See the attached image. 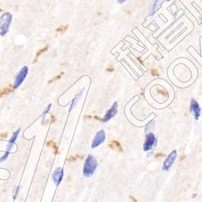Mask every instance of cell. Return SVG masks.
Returning a JSON list of instances; mask_svg holds the SVG:
<instances>
[{
  "label": "cell",
  "mask_w": 202,
  "mask_h": 202,
  "mask_svg": "<svg viewBox=\"0 0 202 202\" xmlns=\"http://www.w3.org/2000/svg\"><path fill=\"white\" fill-rule=\"evenodd\" d=\"M98 165V161L95 157L92 154H89L87 158L84 168H83V175L85 177H92Z\"/></svg>",
  "instance_id": "6da1fadb"
},
{
  "label": "cell",
  "mask_w": 202,
  "mask_h": 202,
  "mask_svg": "<svg viewBox=\"0 0 202 202\" xmlns=\"http://www.w3.org/2000/svg\"><path fill=\"white\" fill-rule=\"evenodd\" d=\"M12 21V15L6 12L0 16V35L5 36L9 31L11 22Z\"/></svg>",
  "instance_id": "7a4b0ae2"
},
{
  "label": "cell",
  "mask_w": 202,
  "mask_h": 202,
  "mask_svg": "<svg viewBox=\"0 0 202 202\" xmlns=\"http://www.w3.org/2000/svg\"><path fill=\"white\" fill-rule=\"evenodd\" d=\"M28 72L29 68L27 66H24L23 68H22V69L19 72L15 78L13 84V88H17L21 85V84L25 80L28 74Z\"/></svg>",
  "instance_id": "3957f363"
},
{
  "label": "cell",
  "mask_w": 202,
  "mask_h": 202,
  "mask_svg": "<svg viewBox=\"0 0 202 202\" xmlns=\"http://www.w3.org/2000/svg\"><path fill=\"white\" fill-rule=\"evenodd\" d=\"M177 151L173 150L167 157V158L164 162L162 166V169L165 171H168L174 164L176 158H177Z\"/></svg>",
  "instance_id": "277c9868"
},
{
  "label": "cell",
  "mask_w": 202,
  "mask_h": 202,
  "mask_svg": "<svg viewBox=\"0 0 202 202\" xmlns=\"http://www.w3.org/2000/svg\"><path fill=\"white\" fill-rule=\"evenodd\" d=\"M105 132L104 129H101L99 131L93 140L92 143V148H95L102 144L105 140Z\"/></svg>",
  "instance_id": "5b68a950"
},
{
  "label": "cell",
  "mask_w": 202,
  "mask_h": 202,
  "mask_svg": "<svg viewBox=\"0 0 202 202\" xmlns=\"http://www.w3.org/2000/svg\"><path fill=\"white\" fill-rule=\"evenodd\" d=\"M118 102H115L113 106L107 111L105 115L104 116L103 119H101L102 122H107L109 121L111 118H113L118 113Z\"/></svg>",
  "instance_id": "8992f818"
},
{
  "label": "cell",
  "mask_w": 202,
  "mask_h": 202,
  "mask_svg": "<svg viewBox=\"0 0 202 202\" xmlns=\"http://www.w3.org/2000/svg\"><path fill=\"white\" fill-rule=\"evenodd\" d=\"M64 177V169L61 167L57 168L52 174V180L56 185H59Z\"/></svg>",
  "instance_id": "52a82bcc"
},
{
  "label": "cell",
  "mask_w": 202,
  "mask_h": 202,
  "mask_svg": "<svg viewBox=\"0 0 202 202\" xmlns=\"http://www.w3.org/2000/svg\"><path fill=\"white\" fill-rule=\"evenodd\" d=\"M155 141V138L154 134L152 132H149L148 134L146 136L145 142L144 144V150L145 151H148L151 149L152 147H153L154 142Z\"/></svg>",
  "instance_id": "ba28073f"
},
{
  "label": "cell",
  "mask_w": 202,
  "mask_h": 202,
  "mask_svg": "<svg viewBox=\"0 0 202 202\" xmlns=\"http://www.w3.org/2000/svg\"><path fill=\"white\" fill-rule=\"evenodd\" d=\"M191 111L194 113V116L195 120H198L200 116V108L199 104L195 99H192L191 101Z\"/></svg>",
  "instance_id": "9c48e42d"
},
{
  "label": "cell",
  "mask_w": 202,
  "mask_h": 202,
  "mask_svg": "<svg viewBox=\"0 0 202 202\" xmlns=\"http://www.w3.org/2000/svg\"><path fill=\"white\" fill-rule=\"evenodd\" d=\"M20 131H21V129L19 128V129H17L15 132H14L12 137L11 138L10 140L9 141V142L8 143L7 147V151L6 152H7L8 153H10V152L11 149H12V148L13 147V145H14V144H15V141H16V139H17V138H18V136L19 135V133Z\"/></svg>",
  "instance_id": "30bf717a"
},
{
  "label": "cell",
  "mask_w": 202,
  "mask_h": 202,
  "mask_svg": "<svg viewBox=\"0 0 202 202\" xmlns=\"http://www.w3.org/2000/svg\"><path fill=\"white\" fill-rule=\"evenodd\" d=\"M109 146H110V148H111L113 149L117 150V151H119L120 152H122L123 151L121 144L117 141H112L109 144Z\"/></svg>",
  "instance_id": "8fae6325"
},
{
  "label": "cell",
  "mask_w": 202,
  "mask_h": 202,
  "mask_svg": "<svg viewBox=\"0 0 202 202\" xmlns=\"http://www.w3.org/2000/svg\"><path fill=\"white\" fill-rule=\"evenodd\" d=\"M162 2V0H154L152 4L151 12H150V13L152 15L154 14L157 10H158V9L160 7Z\"/></svg>",
  "instance_id": "7c38bea8"
},
{
  "label": "cell",
  "mask_w": 202,
  "mask_h": 202,
  "mask_svg": "<svg viewBox=\"0 0 202 202\" xmlns=\"http://www.w3.org/2000/svg\"><path fill=\"white\" fill-rule=\"evenodd\" d=\"M84 91V88H83V89L82 90H81L78 95H76L75 96V98L73 99V101H72V105H71V107H70V111H72V110H73V109L75 107V106L76 105V104H77V103H78V102L79 98H80L81 96H82V95Z\"/></svg>",
  "instance_id": "4fadbf2b"
},
{
  "label": "cell",
  "mask_w": 202,
  "mask_h": 202,
  "mask_svg": "<svg viewBox=\"0 0 202 202\" xmlns=\"http://www.w3.org/2000/svg\"><path fill=\"white\" fill-rule=\"evenodd\" d=\"M13 91V88H12L10 87L3 88L2 90H0V98H1L3 96H6V95H7L10 94Z\"/></svg>",
  "instance_id": "5bb4252c"
},
{
  "label": "cell",
  "mask_w": 202,
  "mask_h": 202,
  "mask_svg": "<svg viewBox=\"0 0 202 202\" xmlns=\"http://www.w3.org/2000/svg\"><path fill=\"white\" fill-rule=\"evenodd\" d=\"M48 47H49V46H46V47H44L41 49L39 50H38V51L37 52L36 55V58H35V61H36V60H37L38 56H39L41 54H42L43 53H44L45 52H46V51L47 50Z\"/></svg>",
  "instance_id": "9a60e30c"
},
{
  "label": "cell",
  "mask_w": 202,
  "mask_h": 202,
  "mask_svg": "<svg viewBox=\"0 0 202 202\" xmlns=\"http://www.w3.org/2000/svg\"><path fill=\"white\" fill-rule=\"evenodd\" d=\"M47 144L48 146H51L52 148L54 149V153L55 154H56L58 152V148L56 146V145L52 141H49L48 142H47Z\"/></svg>",
  "instance_id": "2e32d148"
},
{
  "label": "cell",
  "mask_w": 202,
  "mask_h": 202,
  "mask_svg": "<svg viewBox=\"0 0 202 202\" xmlns=\"http://www.w3.org/2000/svg\"><path fill=\"white\" fill-rule=\"evenodd\" d=\"M67 28H68V26H67V25L60 26L56 29V31L58 33H64L67 30Z\"/></svg>",
  "instance_id": "e0dca14e"
},
{
  "label": "cell",
  "mask_w": 202,
  "mask_h": 202,
  "mask_svg": "<svg viewBox=\"0 0 202 202\" xmlns=\"http://www.w3.org/2000/svg\"><path fill=\"white\" fill-rule=\"evenodd\" d=\"M51 106H52V104H50L47 106V107L46 108V110H44V111L43 112V114H42V118H45V117H46V115L49 113V110H50V108H51Z\"/></svg>",
  "instance_id": "ac0fdd59"
},
{
  "label": "cell",
  "mask_w": 202,
  "mask_h": 202,
  "mask_svg": "<svg viewBox=\"0 0 202 202\" xmlns=\"http://www.w3.org/2000/svg\"><path fill=\"white\" fill-rule=\"evenodd\" d=\"M158 92H159V93L162 95L164 96H168V93L163 88H158Z\"/></svg>",
  "instance_id": "d6986e66"
},
{
  "label": "cell",
  "mask_w": 202,
  "mask_h": 202,
  "mask_svg": "<svg viewBox=\"0 0 202 202\" xmlns=\"http://www.w3.org/2000/svg\"><path fill=\"white\" fill-rule=\"evenodd\" d=\"M151 73V75L154 76H159V73H158V71H157L156 69H152Z\"/></svg>",
  "instance_id": "ffe728a7"
},
{
  "label": "cell",
  "mask_w": 202,
  "mask_h": 202,
  "mask_svg": "<svg viewBox=\"0 0 202 202\" xmlns=\"http://www.w3.org/2000/svg\"><path fill=\"white\" fill-rule=\"evenodd\" d=\"M19 189V187L18 186L16 188H15V189L13 191V198H16L18 194V191Z\"/></svg>",
  "instance_id": "44dd1931"
},
{
  "label": "cell",
  "mask_w": 202,
  "mask_h": 202,
  "mask_svg": "<svg viewBox=\"0 0 202 202\" xmlns=\"http://www.w3.org/2000/svg\"><path fill=\"white\" fill-rule=\"evenodd\" d=\"M114 70H115L114 68L111 65V66L110 65L109 67H108L106 69V71L108 72H113Z\"/></svg>",
  "instance_id": "7402d4cb"
},
{
  "label": "cell",
  "mask_w": 202,
  "mask_h": 202,
  "mask_svg": "<svg viewBox=\"0 0 202 202\" xmlns=\"http://www.w3.org/2000/svg\"><path fill=\"white\" fill-rule=\"evenodd\" d=\"M61 78V76L60 75H58V76H56L55 78H54L53 79H52V80H50V81H49V83H51V82H53V81H56V79H59Z\"/></svg>",
  "instance_id": "603a6c76"
},
{
  "label": "cell",
  "mask_w": 202,
  "mask_h": 202,
  "mask_svg": "<svg viewBox=\"0 0 202 202\" xmlns=\"http://www.w3.org/2000/svg\"><path fill=\"white\" fill-rule=\"evenodd\" d=\"M129 198H130V199H131L133 202H138L137 200L135 198V197H134L133 196L130 195V196H129Z\"/></svg>",
  "instance_id": "cb8c5ba5"
},
{
  "label": "cell",
  "mask_w": 202,
  "mask_h": 202,
  "mask_svg": "<svg viewBox=\"0 0 202 202\" xmlns=\"http://www.w3.org/2000/svg\"><path fill=\"white\" fill-rule=\"evenodd\" d=\"M164 155H165V154H164L158 153V154H155V158H159V157H163V156H164Z\"/></svg>",
  "instance_id": "d4e9b609"
},
{
  "label": "cell",
  "mask_w": 202,
  "mask_h": 202,
  "mask_svg": "<svg viewBox=\"0 0 202 202\" xmlns=\"http://www.w3.org/2000/svg\"><path fill=\"white\" fill-rule=\"evenodd\" d=\"M126 1H127V0H118V3L119 4H123L124 2H125Z\"/></svg>",
  "instance_id": "484cf974"
},
{
  "label": "cell",
  "mask_w": 202,
  "mask_h": 202,
  "mask_svg": "<svg viewBox=\"0 0 202 202\" xmlns=\"http://www.w3.org/2000/svg\"><path fill=\"white\" fill-rule=\"evenodd\" d=\"M95 119H98V120H99V119H100V118H99V117H98V116H95Z\"/></svg>",
  "instance_id": "4316f807"
},
{
  "label": "cell",
  "mask_w": 202,
  "mask_h": 202,
  "mask_svg": "<svg viewBox=\"0 0 202 202\" xmlns=\"http://www.w3.org/2000/svg\"><path fill=\"white\" fill-rule=\"evenodd\" d=\"M168 1H171V0H168Z\"/></svg>",
  "instance_id": "83f0119b"
}]
</instances>
